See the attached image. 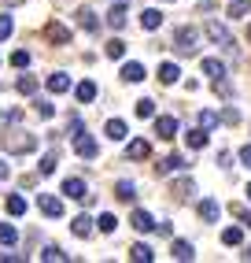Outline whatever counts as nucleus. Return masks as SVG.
Instances as JSON below:
<instances>
[{"label":"nucleus","instance_id":"6e6552de","mask_svg":"<svg viewBox=\"0 0 251 263\" xmlns=\"http://www.w3.org/2000/svg\"><path fill=\"white\" fill-rule=\"evenodd\" d=\"M155 134L163 137V141H174V134H177V119H174V115H159V119H155Z\"/></svg>","mask_w":251,"mask_h":263},{"label":"nucleus","instance_id":"79ce46f5","mask_svg":"<svg viewBox=\"0 0 251 263\" xmlns=\"http://www.w3.org/2000/svg\"><path fill=\"white\" fill-rule=\"evenodd\" d=\"M67 134H70V137L85 134V130H81V119H78V115H70V119H67Z\"/></svg>","mask_w":251,"mask_h":263},{"label":"nucleus","instance_id":"2eb2a0df","mask_svg":"<svg viewBox=\"0 0 251 263\" xmlns=\"http://www.w3.org/2000/svg\"><path fill=\"white\" fill-rule=\"evenodd\" d=\"M203 74H207L211 82H222V78H225V63H222V60H203Z\"/></svg>","mask_w":251,"mask_h":263},{"label":"nucleus","instance_id":"09e8293b","mask_svg":"<svg viewBox=\"0 0 251 263\" xmlns=\"http://www.w3.org/2000/svg\"><path fill=\"white\" fill-rule=\"evenodd\" d=\"M247 200H251V182H247Z\"/></svg>","mask_w":251,"mask_h":263},{"label":"nucleus","instance_id":"9d476101","mask_svg":"<svg viewBox=\"0 0 251 263\" xmlns=\"http://www.w3.org/2000/svg\"><path fill=\"white\" fill-rule=\"evenodd\" d=\"M126 156H130V160H148V156H152V145L144 141V137H137V141L126 145Z\"/></svg>","mask_w":251,"mask_h":263},{"label":"nucleus","instance_id":"3c124183","mask_svg":"<svg viewBox=\"0 0 251 263\" xmlns=\"http://www.w3.org/2000/svg\"><path fill=\"white\" fill-rule=\"evenodd\" d=\"M115 4H126V0H115Z\"/></svg>","mask_w":251,"mask_h":263},{"label":"nucleus","instance_id":"7c9ffc66","mask_svg":"<svg viewBox=\"0 0 251 263\" xmlns=\"http://www.w3.org/2000/svg\"><path fill=\"white\" fill-rule=\"evenodd\" d=\"M103 52H107V56H111V60H122V56H126V41H122V37H111Z\"/></svg>","mask_w":251,"mask_h":263},{"label":"nucleus","instance_id":"4468645a","mask_svg":"<svg viewBox=\"0 0 251 263\" xmlns=\"http://www.w3.org/2000/svg\"><path fill=\"white\" fill-rule=\"evenodd\" d=\"M122 78L126 82H144V63H137V60L122 63Z\"/></svg>","mask_w":251,"mask_h":263},{"label":"nucleus","instance_id":"9b49d317","mask_svg":"<svg viewBox=\"0 0 251 263\" xmlns=\"http://www.w3.org/2000/svg\"><path fill=\"white\" fill-rule=\"evenodd\" d=\"M78 26H81V30H89V33H96V30H100L96 11H93V8H78Z\"/></svg>","mask_w":251,"mask_h":263},{"label":"nucleus","instance_id":"cd10ccee","mask_svg":"<svg viewBox=\"0 0 251 263\" xmlns=\"http://www.w3.org/2000/svg\"><path fill=\"white\" fill-rule=\"evenodd\" d=\"M140 26H144V30H159V26H163V15H159L155 8H148L144 15H140Z\"/></svg>","mask_w":251,"mask_h":263},{"label":"nucleus","instance_id":"f3484780","mask_svg":"<svg viewBox=\"0 0 251 263\" xmlns=\"http://www.w3.org/2000/svg\"><path fill=\"white\" fill-rule=\"evenodd\" d=\"M185 156H166V160H159V174H170V171H185Z\"/></svg>","mask_w":251,"mask_h":263},{"label":"nucleus","instance_id":"e433bc0d","mask_svg":"<svg viewBox=\"0 0 251 263\" xmlns=\"http://www.w3.org/2000/svg\"><path fill=\"white\" fill-rule=\"evenodd\" d=\"M15 89H19V93H33V89H37V78H33V74H23L19 82H15Z\"/></svg>","mask_w":251,"mask_h":263},{"label":"nucleus","instance_id":"f704fd0d","mask_svg":"<svg viewBox=\"0 0 251 263\" xmlns=\"http://www.w3.org/2000/svg\"><path fill=\"white\" fill-rule=\"evenodd\" d=\"M33 111H37L41 119H52V115H56V104H52V100H33Z\"/></svg>","mask_w":251,"mask_h":263},{"label":"nucleus","instance_id":"c03bdc74","mask_svg":"<svg viewBox=\"0 0 251 263\" xmlns=\"http://www.w3.org/2000/svg\"><path fill=\"white\" fill-rule=\"evenodd\" d=\"M222 122H229V126H237V122H240V111H237V108H225V111H222Z\"/></svg>","mask_w":251,"mask_h":263},{"label":"nucleus","instance_id":"5701e85b","mask_svg":"<svg viewBox=\"0 0 251 263\" xmlns=\"http://www.w3.org/2000/svg\"><path fill=\"white\" fill-rule=\"evenodd\" d=\"M103 134L111 137V141H126V122H122V119H111V122L103 126Z\"/></svg>","mask_w":251,"mask_h":263},{"label":"nucleus","instance_id":"a18cd8bd","mask_svg":"<svg viewBox=\"0 0 251 263\" xmlns=\"http://www.w3.org/2000/svg\"><path fill=\"white\" fill-rule=\"evenodd\" d=\"M240 163H244V167H251V145H244V148H240Z\"/></svg>","mask_w":251,"mask_h":263},{"label":"nucleus","instance_id":"bb28decb","mask_svg":"<svg viewBox=\"0 0 251 263\" xmlns=\"http://www.w3.org/2000/svg\"><path fill=\"white\" fill-rule=\"evenodd\" d=\"M170 252H174V259H196V249H192L189 241H174Z\"/></svg>","mask_w":251,"mask_h":263},{"label":"nucleus","instance_id":"a878e982","mask_svg":"<svg viewBox=\"0 0 251 263\" xmlns=\"http://www.w3.org/2000/svg\"><path fill=\"white\" fill-rule=\"evenodd\" d=\"M192 193H196L192 178H177V182H174V197H177V200H189Z\"/></svg>","mask_w":251,"mask_h":263},{"label":"nucleus","instance_id":"ddd939ff","mask_svg":"<svg viewBox=\"0 0 251 263\" xmlns=\"http://www.w3.org/2000/svg\"><path fill=\"white\" fill-rule=\"evenodd\" d=\"M218 215H222V204L218 200H200V219L203 222H218Z\"/></svg>","mask_w":251,"mask_h":263},{"label":"nucleus","instance_id":"dca6fc26","mask_svg":"<svg viewBox=\"0 0 251 263\" xmlns=\"http://www.w3.org/2000/svg\"><path fill=\"white\" fill-rule=\"evenodd\" d=\"M74 97H78V104H93L96 100V82H78Z\"/></svg>","mask_w":251,"mask_h":263},{"label":"nucleus","instance_id":"473e14b6","mask_svg":"<svg viewBox=\"0 0 251 263\" xmlns=\"http://www.w3.org/2000/svg\"><path fill=\"white\" fill-rule=\"evenodd\" d=\"M41 259H48V263H67V259H70V256H67V252H63V249H56V245H48V249H45V252H41Z\"/></svg>","mask_w":251,"mask_h":263},{"label":"nucleus","instance_id":"b1692460","mask_svg":"<svg viewBox=\"0 0 251 263\" xmlns=\"http://www.w3.org/2000/svg\"><path fill=\"white\" fill-rule=\"evenodd\" d=\"M240 241H244V230H240V226H225V230H222V245H229V249H237Z\"/></svg>","mask_w":251,"mask_h":263},{"label":"nucleus","instance_id":"7ed1b4c3","mask_svg":"<svg viewBox=\"0 0 251 263\" xmlns=\"http://www.w3.org/2000/svg\"><path fill=\"white\" fill-rule=\"evenodd\" d=\"M74 152L81 156V160H96V156H100V145H96L93 134H78V137H74Z\"/></svg>","mask_w":251,"mask_h":263},{"label":"nucleus","instance_id":"c756f323","mask_svg":"<svg viewBox=\"0 0 251 263\" xmlns=\"http://www.w3.org/2000/svg\"><path fill=\"white\" fill-rule=\"evenodd\" d=\"M137 119H155V100L140 97V100H137Z\"/></svg>","mask_w":251,"mask_h":263},{"label":"nucleus","instance_id":"f8f14e48","mask_svg":"<svg viewBox=\"0 0 251 263\" xmlns=\"http://www.w3.org/2000/svg\"><path fill=\"white\" fill-rule=\"evenodd\" d=\"M70 230H74V237H93V219H89V215H74V219H70Z\"/></svg>","mask_w":251,"mask_h":263},{"label":"nucleus","instance_id":"aec40b11","mask_svg":"<svg viewBox=\"0 0 251 263\" xmlns=\"http://www.w3.org/2000/svg\"><path fill=\"white\" fill-rule=\"evenodd\" d=\"M67 89H70V78H67L63 71L48 74V93H67Z\"/></svg>","mask_w":251,"mask_h":263},{"label":"nucleus","instance_id":"a211bd4d","mask_svg":"<svg viewBox=\"0 0 251 263\" xmlns=\"http://www.w3.org/2000/svg\"><path fill=\"white\" fill-rule=\"evenodd\" d=\"M185 145L196 148V152L207 148V130H203V126H200V130H189V134H185Z\"/></svg>","mask_w":251,"mask_h":263},{"label":"nucleus","instance_id":"37998d69","mask_svg":"<svg viewBox=\"0 0 251 263\" xmlns=\"http://www.w3.org/2000/svg\"><path fill=\"white\" fill-rule=\"evenodd\" d=\"M52 171H56V152H48L41 160V174H52Z\"/></svg>","mask_w":251,"mask_h":263},{"label":"nucleus","instance_id":"c9c22d12","mask_svg":"<svg viewBox=\"0 0 251 263\" xmlns=\"http://www.w3.org/2000/svg\"><path fill=\"white\" fill-rule=\"evenodd\" d=\"M218 122H222V115H218V111H200V126H203V130H214Z\"/></svg>","mask_w":251,"mask_h":263},{"label":"nucleus","instance_id":"393cba45","mask_svg":"<svg viewBox=\"0 0 251 263\" xmlns=\"http://www.w3.org/2000/svg\"><path fill=\"white\" fill-rule=\"evenodd\" d=\"M177 78H181V71H177V63H163V67H159V82H163V85H174Z\"/></svg>","mask_w":251,"mask_h":263},{"label":"nucleus","instance_id":"1a4fd4ad","mask_svg":"<svg viewBox=\"0 0 251 263\" xmlns=\"http://www.w3.org/2000/svg\"><path fill=\"white\" fill-rule=\"evenodd\" d=\"M130 222H133V230H140V234H152V230H159V222H155L148 212H140V208L130 215Z\"/></svg>","mask_w":251,"mask_h":263},{"label":"nucleus","instance_id":"58836bf2","mask_svg":"<svg viewBox=\"0 0 251 263\" xmlns=\"http://www.w3.org/2000/svg\"><path fill=\"white\" fill-rule=\"evenodd\" d=\"M11 67H30V52L26 48H15L11 52Z\"/></svg>","mask_w":251,"mask_h":263},{"label":"nucleus","instance_id":"412c9836","mask_svg":"<svg viewBox=\"0 0 251 263\" xmlns=\"http://www.w3.org/2000/svg\"><path fill=\"white\" fill-rule=\"evenodd\" d=\"M107 26H111V30H122L126 26V4H115L111 11H107Z\"/></svg>","mask_w":251,"mask_h":263},{"label":"nucleus","instance_id":"39448f33","mask_svg":"<svg viewBox=\"0 0 251 263\" xmlns=\"http://www.w3.org/2000/svg\"><path fill=\"white\" fill-rule=\"evenodd\" d=\"M45 41H48V45H70V30H67L63 23L52 19V23H45Z\"/></svg>","mask_w":251,"mask_h":263},{"label":"nucleus","instance_id":"423d86ee","mask_svg":"<svg viewBox=\"0 0 251 263\" xmlns=\"http://www.w3.org/2000/svg\"><path fill=\"white\" fill-rule=\"evenodd\" d=\"M203 33H207L214 45H222V48H229V52H233V37H229V30H225L222 23H214V19H211V23L203 26Z\"/></svg>","mask_w":251,"mask_h":263},{"label":"nucleus","instance_id":"c85d7f7f","mask_svg":"<svg viewBox=\"0 0 251 263\" xmlns=\"http://www.w3.org/2000/svg\"><path fill=\"white\" fill-rule=\"evenodd\" d=\"M130 259H137V263H152L155 252L148 249V245H133V249H130Z\"/></svg>","mask_w":251,"mask_h":263},{"label":"nucleus","instance_id":"f257e3e1","mask_svg":"<svg viewBox=\"0 0 251 263\" xmlns=\"http://www.w3.org/2000/svg\"><path fill=\"white\" fill-rule=\"evenodd\" d=\"M37 148V134H30V130H15V134H4V152L11 156H26Z\"/></svg>","mask_w":251,"mask_h":263},{"label":"nucleus","instance_id":"72a5a7b5","mask_svg":"<svg viewBox=\"0 0 251 263\" xmlns=\"http://www.w3.org/2000/svg\"><path fill=\"white\" fill-rule=\"evenodd\" d=\"M26 212V200L19 197V193H11V197H8V215H23Z\"/></svg>","mask_w":251,"mask_h":263},{"label":"nucleus","instance_id":"0eeeda50","mask_svg":"<svg viewBox=\"0 0 251 263\" xmlns=\"http://www.w3.org/2000/svg\"><path fill=\"white\" fill-rule=\"evenodd\" d=\"M63 193H67L70 200H81V204L89 200V185H85L81 178H67V182H63Z\"/></svg>","mask_w":251,"mask_h":263},{"label":"nucleus","instance_id":"4be33fe9","mask_svg":"<svg viewBox=\"0 0 251 263\" xmlns=\"http://www.w3.org/2000/svg\"><path fill=\"white\" fill-rule=\"evenodd\" d=\"M15 241H19V230H15L11 222H0V245H4V249H15Z\"/></svg>","mask_w":251,"mask_h":263},{"label":"nucleus","instance_id":"2f4dec72","mask_svg":"<svg viewBox=\"0 0 251 263\" xmlns=\"http://www.w3.org/2000/svg\"><path fill=\"white\" fill-rule=\"evenodd\" d=\"M247 11H251V0H233L229 4V19H244Z\"/></svg>","mask_w":251,"mask_h":263},{"label":"nucleus","instance_id":"ea45409f","mask_svg":"<svg viewBox=\"0 0 251 263\" xmlns=\"http://www.w3.org/2000/svg\"><path fill=\"white\" fill-rule=\"evenodd\" d=\"M96 222H100V230H103V234H115V226H118V219H115V215H107V212H103Z\"/></svg>","mask_w":251,"mask_h":263},{"label":"nucleus","instance_id":"20e7f679","mask_svg":"<svg viewBox=\"0 0 251 263\" xmlns=\"http://www.w3.org/2000/svg\"><path fill=\"white\" fill-rule=\"evenodd\" d=\"M37 208H41V215H48V219H63V200L52 197V193H41V197H37Z\"/></svg>","mask_w":251,"mask_h":263},{"label":"nucleus","instance_id":"a19ab883","mask_svg":"<svg viewBox=\"0 0 251 263\" xmlns=\"http://www.w3.org/2000/svg\"><path fill=\"white\" fill-rule=\"evenodd\" d=\"M11 30H15L11 15H0V41H8V37H11Z\"/></svg>","mask_w":251,"mask_h":263},{"label":"nucleus","instance_id":"6ab92c4d","mask_svg":"<svg viewBox=\"0 0 251 263\" xmlns=\"http://www.w3.org/2000/svg\"><path fill=\"white\" fill-rule=\"evenodd\" d=\"M115 197H118L122 204H133V200H137V185H133V182H118V185H115Z\"/></svg>","mask_w":251,"mask_h":263},{"label":"nucleus","instance_id":"8fccbe9b","mask_svg":"<svg viewBox=\"0 0 251 263\" xmlns=\"http://www.w3.org/2000/svg\"><path fill=\"white\" fill-rule=\"evenodd\" d=\"M247 41H251V26H247Z\"/></svg>","mask_w":251,"mask_h":263},{"label":"nucleus","instance_id":"de8ad7c7","mask_svg":"<svg viewBox=\"0 0 251 263\" xmlns=\"http://www.w3.org/2000/svg\"><path fill=\"white\" fill-rule=\"evenodd\" d=\"M237 212H240V208H237ZM240 215H244V222H247V226H251V215H247V212H240Z\"/></svg>","mask_w":251,"mask_h":263},{"label":"nucleus","instance_id":"49530a36","mask_svg":"<svg viewBox=\"0 0 251 263\" xmlns=\"http://www.w3.org/2000/svg\"><path fill=\"white\" fill-rule=\"evenodd\" d=\"M8 174H11V171H8V163H0V182H4V178H8Z\"/></svg>","mask_w":251,"mask_h":263},{"label":"nucleus","instance_id":"4c0bfd02","mask_svg":"<svg viewBox=\"0 0 251 263\" xmlns=\"http://www.w3.org/2000/svg\"><path fill=\"white\" fill-rule=\"evenodd\" d=\"M23 119V111L19 108H11V111H0V130H4V126H11V122H19Z\"/></svg>","mask_w":251,"mask_h":263},{"label":"nucleus","instance_id":"f03ea898","mask_svg":"<svg viewBox=\"0 0 251 263\" xmlns=\"http://www.w3.org/2000/svg\"><path fill=\"white\" fill-rule=\"evenodd\" d=\"M174 48H177V56H196V52H200V30L181 26L174 33Z\"/></svg>","mask_w":251,"mask_h":263}]
</instances>
